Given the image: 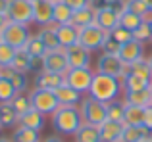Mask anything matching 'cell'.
Listing matches in <instances>:
<instances>
[{
    "mask_svg": "<svg viewBox=\"0 0 152 142\" xmlns=\"http://www.w3.org/2000/svg\"><path fill=\"white\" fill-rule=\"evenodd\" d=\"M121 79L112 77V75H104V73H96L93 79V85H91L89 96L94 100L108 104V102H114L119 98L121 94Z\"/></svg>",
    "mask_w": 152,
    "mask_h": 142,
    "instance_id": "6da1fadb",
    "label": "cell"
},
{
    "mask_svg": "<svg viewBox=\"0 0 152 142\" xmlns=\"http://www.w3.org/2000/svg\"><path fill=\"white\" fill-rule=\"evenodd\" d=\"M83 117L79 108H64L60 106V109L52 115V127L60 133V135H73L81 129Z\"/></svg>",
    "mask_w": 152,
    "mask_h": 142,
    "instance_id": "7a4b0ae2",
    "label": "cell"
},
{
    "mask_svg": "<svg viewBox=\"0 0 152 142\" xmlns=\"http://www.w3.org/2000/svg\"><path fill=\"white\" fill-rule=\"evenodd\" d=\"M79 112H81L83 123H87V125L100 127L104 121H108L106 104H102V102L94 100V98H91V96L83 98V102L79 104Z\"/></svg>",
    "mask_w": 152,
    "mask_h": 142,
    "instance_id": "3957f363",
    "label": "cell"
},
{
    "mask_svg": "<svg viewBox=\"0 0 152 142\" xmlns=\"http://www.w3.org/2000/svg\"><path fill=\"white\" fill-rule=\"evenodd\" d=\"M31 102H33V108L37 112H41L42 115H54L60 109V102L56 98L54 90H42V88H35L31 92Z\"/></svg>",
    "mask_w": 152,
    "mask_h": 142,
    "instance_id": "277c9868",
    "label": "cell"
},
{
    "mask_svg": "<svg viewBox=\"0 0 152 142\" xmlns=\"http://www.w3.org/2000/svg\"><path fill=\"white\" fill-rule=\"evenodd\" d=\"M96 75V71H93L91 67H79V69H69L64 75V81L66 85H69L71 88H75L77 92H89L91 85H93V79Z\"/></svg>",
    "mask_w": 152,
    "mask_h": 142,
    "instance_id": "5b68a950",
    "label": "cell"
},
{
    "mask_svg": "<svg viewBox=\"0 0 152 142\" xmlns=\"http://www.w3.org/2000/svg\"><path fill=\"white\" fill-rule=\"evenodd\" d=\"M6 15L10 17V21H14V23L31 25V23H35L33 2H29V0H10Z\"/></svg>",
    "mask_w": 152,
    "mask_h": 142,
    "instance_id": "8992f818",
    "label": "cell"
},
{
    "mask_svg": "<svg viewBox=\"0 0 152 142\" xmlns=\"http://www.w3.org/2000/svg\"><path fill=\"white\" fill-rule=\"evenodd\" d=\"M127 71H129V67H127V65L119 60V56H115V54L102 52L96 60V73H104V75H112V77L123 79Z\"/></svg>",
    "mask_w": 152,
    "mask_h": 142,
    "instance_id": "52a82bcc",
    "label": "cell"
},
{
    "mask_svg": "<svg viewBox=\"0 0 152 142\" xmlns=\"http://www.w3.org/2000/svg\"><path fill=\"white\" fill-rule=\"evenodd\" d=\"M2 37H4V42H6V44H10V46H14L15 50L25 48L27 41L31 38L29 25H21V23L10 21L6 25V29L2 31Z\"/></svg>",
    "mask_w": 152,
    "mask_h": 142,
    "instance_id": "ba28073f",
    "label": "cell"
},
{
    "mask_svg": "<svg viewBox=\"0 0 152 142\" xmlns=\"http://www.w3.org/2000/svg\"><path fill=\"white\" fill-rule=\"evenodd\" d=\"M108 35L110 33H106L104 29H100V27L94 23V25H91V27H85V29L79 33V44L85 46L91 52H94V50H98V48L104 46Z\"/></svg>",
    "mask_w": 152,
    "mask_h": 142,
    "instance_id": "9c48e42d",
    "label": "cell"
},
{
    "mask_svg": "<svg viewBox=\"0 0 152 142\" xmlns=\"http://www.w3.org/2000/svg\"><path fill=\"white\" fill-rule=\"evenodd\" d=\"M42 71H50V73H56V75H66L69 71L67 58H66V48L46 52L45 60H42Z\"/></svg>",
    "mask_w": 152,
    "mask_h": 142,
    "instance_id": "30bf717a",
    "label": "cell"
},
{
    "mask_svg": "<svg viewBox=\"0 0 152 142\" xmlns=\"http://www.w3.org/2000/svg\"><path fill=\"white\" fill-rule=\"evenodd\" d=\"M66 58L69 69H79V67H91V50H87L81 44H73L66 48Z\"/></svg>",
    "mask_w": 152,
    "mask_h": 142,
    "instance_id": "8fae6325",
    "label": "cell"
},
{
    "mask_svg": "<svg viewBox=\"0 0 152 142\" xmlns=\"http://www.w3.org/2000/svg\"><path fill=\"white\" fill-rule=\"evenodd\" d=\"M35 23L41 27L54 25V2L52 0H35L33 2Z\"/></svg>",
    "mask_w": 152,
    "mask_h": 142,
    "instance_id": "7c38bea8",
    "label": "cell"
},
{
    "mask_svg": "<svg viewBox=\"0 0 152 142\" xmlns=\"http://www.w3.org/2000/svg\"><path fill=\"white\" fill-rule=\"evenodd\" d=\"M118 56H119V60L129 67L131 64L139 62L141 58H145V44H141V42H137V41H129V42L119 46Z\"/></svg>",
    "mask_w": 152,
    "mask_h": 142,
    "instance_id": "4fadbf2b",
    "label": "cell"
},
{
    "mask_svg": "<svg viewBox=\"0 0 152 142\" xmlns=\"http://www.w3.org/2000/svg\"><path fill=\"white\" fill-rule=\"evenodd\" d=\"M54 94H56V98H58L60 106H64V108H77L83 102V94L77 92L75 88H71L66 83H64L62 86H58V88L54 90Z\"/></svg>",
    "mask_w": 152,
    "mask_h": 142,
    "instance_id": "5bb4252c",
    "label": "cell"
},
{
    "mask_svg": "<svg viewBox=\"0 0 152 142\" xmlns=\"http://www.w3.org/2000/svg\"><path fill=\"white\" fill-rule=\"evenodd\" d=\"M79 33L81 31L77 29L71 23H66V25H56V35H58V41L62 48H69L73 44H79Z\"/></svg>",
    "mask_w": 152,
    "mask_h": 142,
    "instance_id": "9a60e30c",
    "label": "cell"
},
{
    "mask_svg": "<svg viewBox=\"0 0 152 142\" xmlns=\"http://www.w3.org/2000/svg\"><path fill=\"white\" fill-rule=\"evenodd\" d=\"M64 75H56L50 71H41L35 75V88H42V90H56L58 86L64 85Z\"/></svg>",
    "mask_w": 152,
    "mask_h": 142,
    "instance_id": "2e32d148",
    "label": "cell"
},
{
    "mask_svg": "<svg viewBox=\"0 0 152 142\" xmlns=\"http://www.w3.org/2000/svg\"><path fill=\"white\" fill-rule=\"evenodd\" d=\"M45 125H46V115H42L35 108H31L29 112L19 115V127H27V129H33V131L41 133L45 129Z\"/></svg>",
    "mask_w": 152,
    "mask_h": 142,
    "instance_id": "e0dca14e",
    "label": "cell"
},
{
    "mask_svg": "<svg viewBox=\"0 0 152 142\" xmlns=\"http://www.w3.org/2000/svg\"><path fill=\"white\" fill-rule=\"evenodd\" d=\"M100 131V138L102 142H121V135H123V123L118 121H104L98 127Z\"/></svg>",
    "mask_w": 152,
    "mask_h": 142,
    "instance_id": "ac0fdd59",
    "label": "cell"
},
{
    "mask_svg": "<svg viewBox=\"0 0 152 142\" xmlns=\"http://www.w3.org/2000/svg\"><path fill=\"white\" fill-rule=\"evenodd\" d=\"M150 136V131L145 125H123L121 142H145Z\"/></svg>",
    "mask_w": 152,
    "mask_h": 142,
    "instance_id": "d6986e66",
    "label": "cell"
},
{
    "mask_svg": "<svg viewBox=\"0 0 152 142\" xmlns=\"http://www.w3.org/2000/svg\"><path fill=\"white\" fill-rule=\"evenodd\" d=\"M94 21H96V12H94L91 6H87V8H81V10H75L73 12L71 25H75L79 31H83L85 27L94 25Z\"/></svg>",
    "mask_w": 152,
    "mask_h": 142,
    "instance_id": "ffe728a7",
    "label": "cell"
},
{
    "mask_svg": "<svg viewBox=\"0 0 152 142\" xmlns=\"http://www.w3.org/2000/svg\"><path fill=\"white\" fill-rule=\"evenodd\" d=\"M125 104L127 106H139V108H148V106H152V92H150V88L129 90V92H125Z\"/></svg>",
    "mask_w": 152,
    "mask_h": 142,
    "instance_id": "44dd1931",
    "label": "cell"
},
{
    "mask_svg": "<svg viewBox=\"0 0 152 142\" xmlns=\"http://www.w3.org/2000/svg\"><path fill=\"white\" fill-rule=\"evenodd\" d=\"M150 85H152L150 79H145L137 73H131V71H127L125 77L121 79V86L125 88V92H129V90H145V88H150Z\"/></svg>",
    "mask_w": 152,
    "mask_h": 142,
    "instance_id": "7402d4cb",
    "label": "cell"
},
{
    "mask_svg": "<svg viewBox=\"0 0 152 142\" xmlns=\"http://www.w3.org/2000/svg\"><path fill=\"white\" fill-rule=\"evenodd\" d=\"M19 123V113L12 106V102L0 104V129H10Z\"/></svg>",
    "mask_w": 152,
    "mask_h": 142,
    "instance_id": "603a6c76",
    "label": "cell"
},
{
    "mask_svg": "<svg viewBox=\"0 0 152 142\" xmlns=\"http://www.w3.org/2000/svg\"><path fill=\"white\" fill-rule=\"evenodd\" d=\"M96 23L100 29H104L106 33H110V31H114L115 27L119 25V15L115 14V12H112V10H98L96 12Z\"/></svg>",
    "mask_w": 152,
    "mask_h": 142,
    "instance_id": "cb8c5ba5",
    "label": "cell"
},
{
    "mask_svg": "<svg viewBox=\"0 0 152 142\" xmlns=\"http://www.w3.org/2000/svg\"><path fill=\"white\" fill-rule=\"evenodd\" d=\"M23 50H25L33 60H42V58L46 56V52H48L46 46H45V42L41 41L39 35H31V38L27 41V44H25V48H23Z\"/></svg>",
    "mask_w": 152,
    "mask_h": 142,
    "instance_id": "d4e9b609",
    "label": "cell"
},
{
    "mask_svg": "<svg viewBox=\"0 0 152 142\" xmlns=\"http://www.w3.org/2000/svg\"><path fill=\"white\" fill-rule=\"evenodd\" d=\"M71 19H73V10L64 0L54 2V25H66L71 23Z\"/></svg>",
    "mask_w": 152,
    "mask_h": 142,
    "instance_id": "484cf974",
    "label": "cell"
},
{
    "mask_svg": "<svg viewBox=\"0 0 152 142\" xmlns=\"http://www.w3.org/2000/svg\"><path fill=\"white\" fill-rule=\"evenodd\" d=\"M75 142H102L98 127L83 123V125H81V129L75 133Z\"/></svg>",
    "mask_w": 152,
    "mask_h": 142,
    "instance_id": "4316f807",
    "label": "cell"
},
{
    "mask_svg": "<svg viewBox=\"0 0 152 142\" xmlns=\"http://www.w3.org/2000/svg\"><path fill=\"white\" fill-rule=\"evenodd\" d=\"M125 100H114L106 104V112H108V119L110 121H118V123H123L125 121Z\"/></svg>",
    "mask_w": 152,
    "mask_h": 142,
    "instance_id": "83f0119b",
    "label": "cell"
},
{
    "mask_svg": "<svg viewBox=\"0 0 152 142\" xmlns=\"http://www.w3.org/2000/svg\"><path fill=\"white\" fill-rule=\"evenodd\" d=\"M39 37H41V41L45 42L46 50H58L62 48L60 46V41H58V35H56V25H48V27H42L41 31H39Z\"/></svg>",
    "mask_w": 152,
    "mask_h": 142,
    "instance_id": "f1b7e54d",
    "label": "cell"
},
{
    "mask_svg": "<svg viewBox=\"0 0 152 142\" xmlns=\"http://www.w3.org/2000/svg\"><path fill=\"white\" fill-rule=\"evenodd\" d=\"M31 64H33V58H31L23 48H19L18 54H15V58H14V64H12V67L18 71V73L27 75L29 71H33V65H31Z\"/></svg>",
    "mask_w": 152,
    "mask_h": 142,
    "instance_id": "f546056e",
    "label": "cell"
},
{
    "mask_svg": "<svg viewBox=\"0 0 152 142\" xmlns=\"http://www.w3.org/2000/svg\"><path fill=\"white\" fill-rule=\"evenodd\" d=\"M145 21H146V17H142V15H137V14H133V12H129V10H127L125 14L119 15V25H121L123 29L131 31V33H133V31H137Z\"/></svg>",
    "mask_w": 152,
    "mask_h": 142,
    "instance_id": "4dcf8cb0",
    "label": "cell"
},
{
    "mask_svg": "<svg viewBox=\"0 0 152 142\" xmlns=\"http://www.w3.org/2000/svg\"><path fill=\"white\" fill-rule=\"evenodd\" d=\"M12 140L14 142H41V135H39V131H33V129L18 127L14 131Z\"/></svg>",
    "mask_w": 152,
    "mask_h": 142,
    "instance_id": "1f68e13d",
    "label": "cell"
},
{
    "mask_svg": "<svg viewBox=\"0 0 152 142\" xmlns=\"http://www.w3.org/2000/svg\"><path fill=\"white\" fill-rule=\"evenodd\" d=\"M145 121V108L139 106H127L125 108V121L123 125H142Z\"/></svg>",
    "mask_w": 152,
    "mask_h": 142,
    "instance_id": "d6a6232c",
    "label": "cell"
},
{
    "mask_svg": "<svg viewBox=\"0 0 152 142\" xmlns=\"http://www.w3.org/2000/svg\"><path fill=\"white\" fill-rule=\"evenodd\" d=\"M12 106L18 109L19 115H23L25 112H29V109L33 108V102H31V94H27V92H18V94H15V98L12 100Z\"/></svg>",
    "mask_w": 152,
    "mask_h": 142,
    "instance_id": "836d02e7",
    "label": "cell"
},
{
    "mask_svg": "<svg viewBox=\"0 0 152 142\" xmlns=\"http://www.w3.org/2000/svg\"><path fill=\"white\" fill-rule=\"evenodd\" d=\"M129 71H131V73H137V75H141V77L150 79V81H152V69H150V64H148V60H146V58H141L139 62L131 64V65H129Z\"/></svg>",
    "mask_w": 152,
    "mask_h": 142,
    "instance_id": "e575fe53",
    "label": "cell"
},
{
    "mask_svg": "<svg viewBox=\"0 0 152 142\" xmlns=\"http://www.w3.org/2000/svg\"><path fill=\"white\" fill-rule=\"evenodd\" d=\"M15 88L14 85H12L8 79H0V104H4V102H12L15 98Z\"/></svg>",
    "mask_w": 152,
    "mask_h": 142,
    "instance_id": "d590c367",
    "label": "cell"
},
{
    "mask_svg": "<svg viewBox=\"0 0 152 142\" xmlns=\"http://www.w3.org/2000/svg\"><path fill=\"white\" fill-rule=\"evenodd\" d=\"M15 54H18V50H15L14 46L2 42V44H0V65H12Z\"/></svg>",
    "mask_w": 152,
    "mask_h": 142,
    "instance_id": "8d00e7d4",
    "label": "cell"
},
{
    "mask_svg": "<svg viewBox=\"0 0 152 142\" xmlns=\"http://www.w3.org/2000/svg\"><path fill=\"white\" fill-rule=\"evenodd\" d=\"M133 41L141 42V44H146V42H150V41H152V31H150L148 21H145L137 31H133Z\"/></svg>",
    "mask_w": 152,
    "mask_h": 142,
    "instance_id": "74e56055",
    "label": "cell"
},
{
    "mask_svg": "<svg viewBox=\"0 0 152 142\" xmlns=\"http://www.w3.org/2000/svg\"><path fill=\"white\" fill-rule=\"evenodd\" d=\"M127 10L137 14V15H142V17H148L150 15V10H148L145 0H127Z\"/></svg>",
    "mask_w": 152,
    "mask_h": 142,
    "instance_id": "f35d334b",
    "label": "cell"
},
{
    "mask_svg": "<svg viewBox=\"0 0 152 142\" xmlns=\"http://www.w3.org/2000/svg\"><path fill=\"white\" fill-rule=\"evenodd\" d=\"M110 37L114 38L118 44H125V42L133 41V33H131V31H127V29H123L121 25H118L114 31H110Z\"/></svg>",
    "mask_w": 152,
    "mask_h": 142,
    "instance_id": "ab89813d",
    "label": "cell"
},
{
    "mask_svg": "<svg viewBox=\"0 0 152 142\" xmlns=\"http://www.w3.org/2000/svg\"><path fill=\"white\" fill-rule=\"evenodd\" d=\"M10 83L14 85L15 92H25V90H27V86H29V81H27V75H23V73H15L14 77L10 79Z\"/></svg>",
    "mask_w": 152,
    "mask_h": 142,
    "instance_id": "60d3db41",
    "label": "cell"
},
{
    "mask_svg": "<svg viewBox=\"0 0 152 142\" xmlns=\"http://www.w3.org/2000/svg\"><path fill=\"white\" fill-rule=\"evenodd\" d=\"M119 46H121V44H118V42H115L114 38H112L110 35H108V38H106V42H104L102 50H104L106 54H115V56H118V52H119Z\"/></svg>",
    "mask_w": 152,
    "mask_h": 142,
    "instance_id": "b9f144b4",
    "label": "cell"
},
{
    "mask_svg": "<svg viewBox=\"0 0 152 142\" xmlns=\"http://www.w3.org/2000/svg\"><path fill=\"white\" fill-rule=\"evenodd\" d=\"M64 2L75 12V10H81V8H87L91 4V0H64Z\"/></svg>",
    "mask_w": 152,
    "mask_h": 142,
    "instance_id": "7bdbcfd3",
    "label": "cell"
},
{
    "mask_svg": "<svg viewBox=\"0 0 152 142\" xmlns=\"http://www.w3.org/2000/svg\"><path fill=\"white\" fill-rule=\"evenodd\" d=\"M15 73H18V71L12 67V65H0V79H8V81H10Z\"/></svg>",
    "mask_w": 152,
    "mask_h": 142,
    "instance_id": "ee69618b",
    "label": "cell"
},
{
    "mask_svg": "<svg viewBox=\"0 0 152 142\" xmlns=\"http://www.w3.org/2000/svg\"><path fill=\"white\" fill-rule=\"evenodd\" d=\"M110 2H112V0H91L89 6L93 8L94 12H98V10H106V8H110Z\"/></svg>",
    "mask_w": 152,
    "mask_h": 142,
    "instance_id": "f6af8a7d",
    "label": "cell"
},
{
    "mask_svg": "<svg viewBox=\"0 0 152 142\" xmlns=\"http://www.w3.org/2000/svg\"><path fill=\"white\" fill-rule=\"evenodd\" d=\"M142 125H145V127L152 133V106L145 108V121H142Z\"/></svg>",
    "mask_w": 152,
    "mask_h": 142,
    "instance_id": "bcb514c9",
    "label": "cell"
},
{
    "mask_svg": "<svg viewBox=\"0 0 152 142\" xmlns=\"http://www.w3.org/2000/svg\"><path fill=\"white\" fill-rule=\"evenodd\" d=\"M10 23V17H8L6 14H0V31H4L6 29V25Z\"/></svg>",
    "mask_w": 152,
    "mask_h": 142,
    "instance_id": "7dc6e473",
    "label": "cell"
},
{
    "mask_svg": "<svg viewBox=\"0 0 152 142\" xmlns=\"http://www.w3.org/2000/svg\"><path fill=\"white\" fill-rule=\"evenodd\" d=\"M8 4H10V0H0V14L8 12Z\"/></svg>",
    "mask_w": 152,
    "mask_h": 142,
    "instance_id": "c3c4849f",
    "label": "cell"
},
{
    "mask_svg": "<svg viewBox=\"0 0 152 142\" xmlns=\"http://www.w3.org/2000/svg\"><path fill=\"white\" fill-rule=\"evenodd\" d=\"M42 142H64V138H60V136H46V138L45 140H42Z\"/></svg>",
    "mask_w": 152,
    "mask_h": 142,
    "instance_id": "681fc988",
    "label": "cell"
},
{
    "mask_svg": "<svg viewBox=\"0 0 152 142\" xmlns=\"http://www.w3.org/2000/svg\"><path fill=\"white\" fill-rule=\"evenodd\" d=\"M146 2V6H148V10H150V14H152V0H145Z\"/></svg>",
    "mask_w": 152,
    "mask_h": 142,
    "instance_id": "f907efd6",
    "label": "cell"
},
{
    "mask_svg": "<svg viewBox=\"0 0 152 142\" xmlns=\"http://www.w3.org/2000/svg\"><path fill=\"white\" fill-rule=\"evenodd\" d=\"M0 142H14V140H10V138H6V136H0Z\"/></svg>",
    "mask_w": 152,
    "mask_h": 142,
    "instance_id": "816d5d0a",
    "label": "cell"
},
{
    "mask_svg": "<svg viewBox=\"0 0 152 142\" xmlns=\"http://www.w3.org/2000/svg\"><path fill=\"white\" fill-rule=\"evenodd\" d=\"M4 42V37H2V31H0V44Z\"/></svg>",
    "mask_w": 152,
    "mask_h": 142,
    "instance_id": "f5cc1de1",
    "label": "cell"
},
{
    "mask_svg": "<svg viewBox=\"0 0 152 142\" xmlns=\"http://www.w3.org/2000/svg\"><path fill=\"white\" fill-rule=\"evenodd\" d=\"M148 64H150V69H152V54H150V58H148Z\"/></svg>",
    "mask_w": 152,
    "mask_h": 142,
    "instance_id": "db71d44e",
    "label": "cell"
},
{
    "mask_svg": "<svg viewBox=\"0 0 152 142\" xmlns=\"http://www.w3.org/2000/svg\"><path fill=\"white\" fill-rule=\"evenodd\" d=\"M145 142H152V136H150V138H148V140H145Z\"/></svg>",
    "mask_w": 152,
    "mask_h": 142,
    "instance_id": "11a10c76",
    "label": "cell"
},
{
    "mask_svg": "<svg viewBox=\"0 0 152 142\" xmlns=\"http://www.w3.org/2000/svg\"><path fill=\"white\" fill-rule=\"evenodd\" d=\"M150 92H152V85H150Z\"/></svg>",
    "mask_w": 152,
    "mask_h": 142,
    "instance_id": "9f6ffc18",
    "label": "cell"
},
{
    "mask_svg": "<svg viewBox=\"0 0 152 142\" xmlns=\"http://www.w3.org/2000/svg\"><path fill=\"white\" fill-rule=\"evenodd\" d=\"M52 2H58V0H52Z\"/></svg>",
    "mask_w": 152,
    "mask_h": 142,
    "instance_id": "6f0895ef",
    "label": "cell"
},
{
    "mask_svg": "<svg viewBox=\"0 0 152 142\" xmlns=\"http://www.w3.org/2000/svg\"><path fill=\"white\" fill-rule=\"evenodd\" d=\"M29 2H35V0H29Z\"/></svg>",
    "mask_w": 152,
    "mask_h": 142,
    "instance_id": "680465c9",
    "label": "cell"
}]
</instances>
